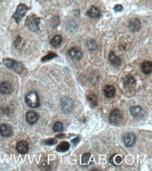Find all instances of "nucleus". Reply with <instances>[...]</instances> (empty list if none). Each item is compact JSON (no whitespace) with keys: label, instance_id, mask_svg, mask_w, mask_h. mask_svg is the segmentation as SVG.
<instances>
[{"label":"nucleus","instance_id":"obj_19","mask_svg":"<svg viewBox=\"0 0 152 171\" xmlns=\"http://www.w3.org/2000/svg\"><path fill=\"white\" fill-rule=\"evenodd\" d=\"M70 147L69 144L67 142H62L60 145L57 146L56 150L59 151V152H65V151H67L69 150Z\"/></svg>","mask_w":152,"mask_h":171},{"label":"nucleus","instance_id":"obj_22","mask_svg":"<svg viewBox=\"0 0 152 171\" xmlns=\"http://www.w3.org/2000/svg\"><path fill=\"white\" fill-rule=\"evenodd\" d=\"M11 69L14 70L16 72L20 73L22 71H23V65L20 63V62H16L14 61V62H13V63L11 66Z\"/></svg>","mask_w":152,"mask_h":171},{"label":"nucleus","instance_id":"obj_21","mask_svg":"<svg viewBox=\"0 0 152 171\" xmlns=\"http://www.w3.org/2000/svg\"><path fill=\"white\" fill-rule=\"evenodd\" d=\"M110 162L114 165H120L122 163V158L119 155H113L111 157Z\"/></svg>","mask_w":152,"mask_h":171},{"label":"nucleus","instance_id":"obj_13","mask_svg":"<svg viewBox=\"0 0 152 171\" xmlns=\"http://www.w3.org/2000/svg\"><path fill=\"white\" fill-rule=\"evenodd\" d=\"M135 83H136L135 79L134 78L133 76L130 74L127 75L123 79V85L125 88H131L132 86H135Z\"/></svg>","mask_w":152,"mask_h":171},{"label":"nucleus","instance_id":"obj_23","mask_svg":"<svg viewBox=\"0 0 152 171\" xmlns=\"http://www.w3.org/2000/svg\"><path fill=\"white\" fill-rule=\"evenodd\" d=\"M87 99L92 106H96L97 105V99L95 94H89L87 96Z\"/></svg>","mask_w":152,"mask_h":171},{"label":"nucleus","instance_id":"obj_5","mask_svg":"<svg viewBox=\"0 0 152 171\" xmlns=\"http://www.w3.org/2000/svg\"><path fill=\"white\" fill-rule=\"evenodd\" d=\"M122 115L121 111L119 110H114L110 114V121L112 124H118L119 121L121 120Z\"/></svg>","mask_w":152,"mask_h":171},{"label":"nucleus","instance_id":"obj_8","mask_svg":"<svg viewBox=\"0 0 152 171\" xmlns=\"http://www.w3.org/2000/svg\"><path fill=\"white\" fill-rule=\"evenodd\" d=\"M130 112L133 117L136 119L142 118L144 115V111L140 106H134L130 108Z\"/></svg>","mask_w":152,"mask_h":171},{"label":"nucleus","instance_id":"obj_26","mask_svg":"<svg viewBox=\"0 0 152 171\" xmlns=\"http://www.w3.org/2000/svg\"><path fill=\"white\" fill-rule=\"evenodd\" d=\"M56 57H57V55H56V53H48V55L45 56L44 57H43V58H42V61L43 62H45V61H49V60H51V59H53V58H56Z\"/></svg>","mask_w":152,"mask_h":171},{"label":"nucleus","instance_id":"obj_24","mask_svg":"<svg viewBox=\"0 0 152 171\" xmlns=\"http://www.w3.org/2000/svg\"><path fill=\"white\" fill-rule=\"evenodd\" d=\"M53 131L56 133H58V132L62 131V129H63V126H62V124L61 123V122H59V121L56 122V123H55V124L53 125Z\"/></svg>","mask_w":152,"mask_h":171},{"label":"nucleus","instance_id":"obj_4","mask_svg":"<svg viewBox=\"0 0 152 171\" xmlns=\"http://www.w3.org/2000/svg\"><path fill=\"white\" fill-rule=\"evenodd\" d=\"M25 100L29 107H37L39 106V99L36 92H30L29 94L27 95Z\"/></svg>","mask_w":152,"mask_h":171},{"label":"nucleus","instance_id":"obj_12","mask_svg":"<svg viewBox=\"0 0 152 171\" xmlns=\"http://www.w3.org/2000/svg\"><path fill=\"white\" fill-rule=\"evenodd\" d=\"M0 133L4 137H9L12 135L13 131L9 126L7 124H2L0 126Z\"/></svg>","mask_w":152,"mask_h":171},{"label":"nucleus","instance_id":"obj_1","mask_svg":"<svg viewBox=\"0 0 152 171\" xmlns=\"http://www.w3.org/2000/svg\"><path fill=\"white\" fill-rule=\"evenodd\" d=\"M40 18L34 15H30L28 16L25 20V25L31 31L37 32L39 30Z\"/></svg>","mask_w":152,"mask_h":171},{"label":"nucleus","instance_id":"obj_17","mask_svg":"<svg viewBox=\"0 0 152 171\" xmlns=\"http://www.w3.org/2000/svg\"><path fill=\"white\" fill-rule=\"evenodd\" d=\"M109 58H110V61L111 63L115 66H119L121 63V59L119 58L118 56H116L113 51L110 53Z\"/></svg>","mask_w":152,"mask_h":171},{"label":"nucleus","instance_id":"obj_2","mask_svg":"<svg viewBox=\"0 0 152 171\" xmlns=\"http://www.w3.org/2000/svg\"><path fill=\"white\" fill-rule=\"evenodd\" d=\"M28 7H27L25 4H20L18 5L15 13L12 16L13 18L16 20V23H18L19 22H20V20L23 18V16L25 15V13L27 11H28Z\"/></svg>","mask_w":152,"mask_h":171},{"label":"nucleus","instance_id":"obj_16","mask_svg":"<svg viewBox=\"0 0 152 171\" xmlns=\"http://www.w3.org/2000/svg\"><path fill=\"white\" fill-rule=\"evenodd\" d=\"M86 15L91 18H98L100 16V10L96 7H92L86 13Z\"/></svg>","mask_w":152,"mask_h":171},{"label":"nucleus","instance_id":"obj_11","mask_svg":"<svg viewBox=\"0 0 152 171\" xmlns=\"http://www.w3.org/2000/svg\"><path fill=\"white\" fill-rule=\"evenodd\" d=\"M39 115L37 112H33V111H29L26 115V119L27 121L29 124H34L36 123L39 119Z\"/></svg>","mask_w":152,"mask_h":171},{"label":"nucleus","instance_id":"obj_20","mask_svg":"<svg viewBox=\"0 0 152 171\" xmlns=\"http://www.w3.org/2000/svg\"><path fill=\"white\" fill-rule=\"evenodd\" d=\"M62 42V37L60 35H56L51 40V44L53 47H58Z\"/></svg>","mask_w":152,"mask_h":171},{"label":"nucleus","instance_id":"obj_30","mask_svg":"<svg viewBox=\"0 0 152 171\" xmlns=\"http://www.w3.org/2000/svg\"><path fill=\"white\" fill-rule=\"evenodd\" d=\"M78 142H79V138H78V137L75 138V139L72 140V142L73 144H74V145H77V144Z\"/></svg>","mask_w":152,"mask_h":171},{"label":"nucleus","instance_id":"obj_6","mask_svg":"<svg viewBox=\"0 0 152 171\" xmlns=\"http://www.w3.org/2000/svg\"><path fill=\"white\" fill-rule=\"evenodd\" d=\"M135 140H136V137H135V135L133 133H126V135H124L123 137V142L127 146H133L135 142Z\"/></svg>","mask_w":152,"mask_h":171},{"label":"nucleus","instance_id":"obj_29","mask_svg":"<svg viewBox=\"0 0 152 171\" xmlns=\"http://www.w3.org/2000/svg\"><path fill=\"white\" fill-rule=\"evenodd\" d=\"M114 10H115V11H116V12L121 11L123 10V6H122V5H121V4H116L115 6V7H114Z\"/></svg>","mask_w":152,"mask_h":171},{"label":"nucleus","instance_id":"obj_18","mask_svg":"<svg viewBox=\"0 0 152 171\" xmlns=\"http://www.w3.org/2000/svg\"><path fill=\"white\" fill-rule=\"evenodd\" d=\"M142 72L145 73V74H150L152 71L151 62L149 61L143 62V63L142 65Z\"/></svg>","mask_w":152,"mask_h":171},{"label":"nucleus","instance_id":"obj_28","mask_svg":"<svg viewBox=\"0 0 152 171\" xmlns=\"http://www.w3.org/2000/svg\"><path fill=\"white\" fill-rule=\"evenodd\" d=\"M57 143V140L56 139H49V140H45L44 144L47 145H56Z\"/></svg>","mask_w":152,"mask_h":171},{"label":"nucleus","instance_id":"obj_14","mask_svg":"<svg viewBox=\"0 0 152 171\" xmlns=\"http://www.w3.org/2000/svg\"><path fill=\"white\" fill-rule=\"evenodd\" d=\"M12 86L9 82H3L0 85V91L4 94H10L12 93Z\"/></svg>","mask_w":152,"mask_h":171},{"label":"nucleus","instance_id":"obj_7","mask_svg":"<svg viewBox=\"0 0 152 171\" xmlns=\"http://www.w3.org/2000/svg\"><path fill=\"white\" fill-rule=\"evenodd\" d=\"M140 20L138 18H132L130 20L128 24V28L131 32H137L140 28Z\"/></svg>","mask_w":152,"mask_h":171},{"label":"nucleus","instance_id":"obj_10","mask_svg":"<svg viewBox=\"0 0 152 171\" xmlns=\"http://www.w3.org/2000/svg\"><path fill=\"white\" fill-rule=\"evenodd\" d=\"M69 55L74 61H79L82 58V52L77 48H72L69 49Z\"/></svg>","mask_w":152,"mask_h":171},{"label":"nucleus","instance_id":"obj_27","mask_svg":"<svg viewBox=\"0 0 152 171\" xmlns=\"http://www.w3.org/2000/svg\"><path fill=\"white\" fill-rule=\"evenodd\" d=\"M60 24V18L58 16H54L53 18L52 19V25L53 27L58 26Z\"/></svg>","mask_w":152,"mask_h":171},{"label":"nucleus","instance_id":"obj_15","mask_svg":"<svg viewBox=\"0 0 152 171\" xmlns=\"http://www.w3.org/2000/svg\"><path fill=\"white\" fill-rule=\"evenodd\" d=\"M104 94L107 97H112L114 96L116 93V89L113 86L107 85L104 88Z\"/></svg>","mask_w":152,"mask_h":171},{"label":"nucleus","instance_id":"obj_9","mask_svg":"<svg viewBox=\"0 0 152 171\" xmlns=\"http://www.w3.org/2000/svg\"><path fill=\"white\" fill-rule=\"evenodd\" d=\"M16 149L20 154H26L29 150V145L25 141H20L17 143Z\"/></svg>","mask_w":152,"mask_h":171},{"label":"nucleus","instance_id":"obj_25","mask_svg":"<svg viewBox=\"0 0 152 171\" xmlns=\"http://www.w3.org/2000/svg\"><path fill=\"white\" fill-rule=\"evenodd\" d=\"M91 157V154L90 153L84 154L82 156V157H81V164L83 165H86L88 164L89 161H90Z\"/></svg>","mask_w":152,"mask_h":171},{"label":"nucleus","instance_id":"obj_3","mask_svg":"<svg viewBox=\"0 0 152 171\" xmlns=\"http://www.w3.org/2000/svg\"><path fill=\"white\" fill-rule=\"evenodd\" d=\"M60 105L62 112L65 114L71 112L73 110V107H74V103H73L72 100L68 97H62Z\"/></svg>","mask_w":152,"mask_h":171}]
</instances>
